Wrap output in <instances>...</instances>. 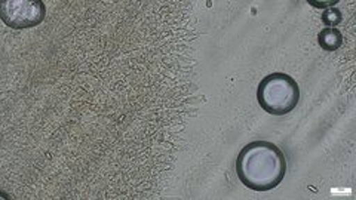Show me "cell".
<instances>
[{
	"mask_svg": "<svg viewBox=\"0 0 356 200\" xmlns=\"http://www.w3.org/2000/svg\"><path fill=\"white\" fill-rule=\"evenodd\" d=\"M235 169L239 181L250 190L270 192L284 181L286 159L276 144L252 141L241 150Z\"/></svg>",
	"mask_w": 356,
	"mask_h": 200,
	"instance_id": "1",
	"label": "cell"
},
{
	"mask_svg": "<svg viewBox=\"0 0 356 200\" xmlns=\"http://www.w3.org/2000/svg\"><path fill=\"white\" fill-rule=\"evenodd\" d=\"M257 101L266 113L285 116L297 107L300 88L294 77L282 72H275L263 77L257 88Z\"/></svg>",
	"mask_w": 356,
	"mask_h": 200,
	"instance_id": "2",
	"label": "cell"
},
{
	"mask_svg": "<svg viewBox=\"0 0 356 200\" xmlns=\"http://www.w3.org/2000/svg\"><path fill=\"white\" fill-rule=\"evenodd\" d=\"M5 24L14 30H27L42 24L47 17V5L42 0H6L0 6Z\"/></svg>",
	"mask_w": 356,
	"mask_h": 200,
	"instance_id": "3",
	"label": "cell"
},
{
	"mask_svg": "<svg viewBox=\"0 0 356 200\" xmlns=\"http://www.w3.org/2000/svg\"><path fill=\"white\" fill-rule=\"evenodd\" d=\"M318 43L325 52L337 51L343 44V35L337 28H324L318 33Z\"/></svg>",
	"mask_w": 356,
	"mask_h": 200,
	"instance_id": "4",
	"label": "cell"
},
{
	"mask_svg": "<svg viewBox=\"0 0 356 200\" xmlns=\"http://www.w3.org/2000/svg\"><path fill=\"white\" fill-rule=\"evenodd\" d=\"M341 19H343V14L337 8H330L324 14H322V22H324L325 26H328V28H334L337 24H340Z\"/></svg>",
	"mask_w": 356,
	"mask_h": 200,
	"instance_id": "5",
	"label": "cell"
},
{
	"mask_svg": "<svg viewBox=\"0 0 356 200\" xmlns=\"http://www.w3.org/2000/svg\"><path fill=\"white\" fill-rule=\"evenodd\" d=\"M310 5H314L315 8H327V6H332V5H336L337 2H314V0H312V2H309Z\"/></svg>",
	"mask_w": 356,
	"mask_h": 200,
	"instance_id": "6",
	"label": "cell"
}]
</instances>
